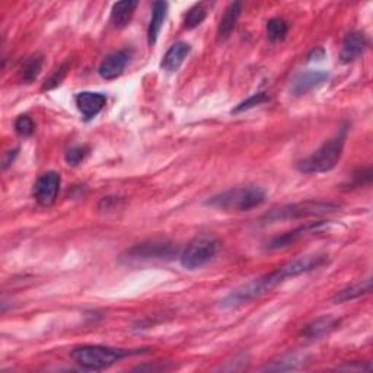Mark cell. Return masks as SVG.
Returning <instances> with one entry per match:
<instances>
[{
    "label": "cell",
    "instance_id": "obj_21",
    "mask_svg": "<svg viewBox=\"0 0 373 373\" xmlns=\"http://www.w3.org/2000/svg\"><path fill=\"white\" fill-rule=\"evenodd\" d=\"M289 25L283 18H273L267 22V38L271 43H280L286 38Z\"/></svg>",
    "mask_w": 373,
    "mask_h": 373
},
{
    "label": "cell",
    "instance_id": "obj_22",
    "mask_svg": "<svg viewBox=\"0 0 373 373\" xmlns=\"http://www.w3.org/2000/svg\"><path fill=\"white\" fill-rule=\"evenodd\" d=\"M207 16V6L206 4H197L193 8H190L186 11L185 16H184V28L185 29H194L197 28L200 23H203V21Z\"/></svg>",
    "mask_w": 373,
    "mask_h": 373
},
{
    "label": "cell",
    "instance_id": "obj_20",
    "mask_svg": "<svg viewBox=\"0 0 373 373\" xmlns=\"http://www.w3.org/2000/svg\"><path fill=\"white\" fill-rule=\"evenodd\" d=\"M43 63H44V57L41 54L31 56L21 68V72H19L21 80L25 83L34 82L43 69Z\"/></svg>",
    "mask_w": 373,
    "mask_h": 373
},
{
    "label": "cell",
    "instance_id": "obj_12",
    "mask_svg": "<svg viewBox=\"0 0 373 373\" xmlns=\"http://www.w3.org/2000/svg\"><path fill=\"white\" fill-rule=\"evenodd\" d=\"M367 47H369V41L363 33H360V31H353V33H349L345 37L343 44H341V51H340L341 63H345V65L352 63V61L363 56Z\"/></svg>",
    "mask_w": 373,
    "mask_h": 373
},
{
    "label": "cell",
    "instance_id": "obj_26",
    "mask_svg": "<svg viewBox=\"0 0 373 373\" xmlns=\"http://www.w3.org/2000/svg\"><path fill=\"white\" fill-rule=\"evenodd\" d=\"M89 154V147L88 146H75V147H70L66 154H65V159L69 165L72 167H76L79 164H82L86 157Z\"/></svg>",
    "mask_w": 373,
    "mask_h": 373
},
{
    "label": "cell",
    "instance_id": "obj_1",
    "mask_svg": "<svg viewBox=\"0 0 373 373\" xmlns=\"http://www.w3.org/2000/svg\"><path fill=\"white\" fill-rule=\"evenodd\" d=\"M328 260L327 254H310L299 257L293 261H289L280 266L271 273H267L261 277H257L251 282L242 285L241 288L231 292L226 298L221 300L222 309H235L242 305L250 303L256 299L263 298L264 295L274 290L277 286L285 283L288 278H293L322 267Z\"/></svg>",
    "mask_w": 373,
    "mask_h": 373
},
{
    "label": "cell",
    "instance_id": "obj_25",
    "mask_svg": "<svg viewBox=\"0 0 373 373\" xmlns=\"http://www.w3.org/2000/svg\"><path fill=\"white\" fill-rule=\"evenodd\" d=\"M15 132L22 137L33 136L34 132H36V124H34L33 118L28 117V115H19L15 120Z\"/></svg>",
    "mask_w": 373,
    "mask_h": 373
},
{
    "label": "cell",
    "instance_id": "obj_15",
    "mask_svg": "<svg viewBox=\"0 0 373 373\" xmlns=\"http://www.w3.org/2000/svg\"><path fill=\"white\" fill-rule=\"evenodd\" d=\"M190 51H191V46L189 43L178 41L172 44L161 61V68L168 73L177 72L182 66L184 60L189 57Z\"/></svg>",
    "mask_w": 373,
    "mask_h": 373
},
{
    "label": "cell",
    "instance_id": "obj_8",
    "mask_svg": "<svg viewBox=\"0 0 373 373\" xmlns=\"http://www.w3.org/2000/svg\"><path fill=\"white\" fill-rule=\"evenodd\" d=\"M60 185H61V178L57 172L48 171L40 175L34 184V190H33L36 201L43 207L51 206L57 199Z\"/></svg>",
    "mask_w": 373,
    "mask_h": 373
},
{
    "label": "cell",
    "instance_id": "obj_5",
    "mask_svg": "<svg viewBox=\"0 0 373 373\" xmlns=\"http://www.w3.org/2000/svg\"><path fill=\"white\" fill-rule=\"evenodd\" d=\"M340 206L332 201L324 200H305L299 203L286 204L270 210L263 216V221L267 224L282 222V221H295V219H306V217H320L325 214H331L337 211Z\"/></svg>",
    "mask_w": 373,
    "mask_h": 373
},
{
    "label": "cell",
    "instance_id": "obj_23",
    "mask_svg": "<svg viewBox=\"0 0 373 373\" xmlns=\"http://www.w3.org/2000/svg\"><path fill=\"white\" fill-rule=\"evenodd\" d=\"M69 69H70V63H69V61H66V63H63V65H60V66L46 79L41 90H51V89L57 88L61 82L65 80V78L68 76Z\"/></svg>",
    "mask_w": 373,
    "mask_h": 373
},
{
    "label": "cell",
    "instance_id": "obj_18",
    "mask_svg": "<svg viewBox=\"0 0 373 373\" xmlns=\"http://www.w3.org/2000/svg\"><path fill=\"white\" fill-rule=\"evenodd\" d=\"M338 324H340V321L334 317H330V315L321 317V318L312 321L310 324H308L303 328L302 334L308 340H320V338L328 335L331 331H334L338 327Z\"/></svg>",
    "mask_w": 373,
    "mask_h": 373
},
{
    "label": "cell",
    "instance_id": "obj_17",
    "mask_svg": "<svg viewBox=\"0 0 373 373\" xmlns=\"http://www.w3.org/2000/svg\"><path fill=\"white\" fill-rule=\"evenodd\" d=\"M168 14V4L167 2H154L152 6V18L147 28V41L149 46H154L158 41L162 25L165 22Z\"/></svg>",
    "mask_w": 373,
    "mask_h": 373
},
{
    "label": "cell",
    "instance_id": "obj_11",
    "mask_svg": "<svg viewBox=\"0 0 373 373\" xmlns=\"http://www.w3.org/2000/svg\"><path fill=\"white\" fill-rule=\"evenodd\" d=\"M328 80V73L324 70H308L296 75L290 83V92L295 97H302L318 89Z\"/></svg>",
    "mask_w": 373,
    "mask_h": 373
},
{
    "label": "cell",
    "instance_id": "obj_19",
    "mask_svg": "<svg viewBox=\"0 0 373 373\" xmlns=\"http://www.w3.org/2000/svg\"><path fill=\"white\" fill-rule=\"evenodd\" d=\"M372 290V280L370 278H366L364 282H360L357 285H353L350 288H346L343 290H340L334 298H332V302L335 305L338 303H346V302H350V300H354L363 295H367L370 293Z\"/></svg>",
    "mask_w": 373,
    "mask_h": 373
},
{
    "label": "cell",
    "instance_id": "obj_10",
    "mask_svg": "<svg viewBox=\"0 0 373 373\" xmlns=\"http://www.w3.org/2000/svg\"><path fill=\"white\" fill-rule=\"evenodd\" d=\"M130 58H132V51L127 48L112 51L101 61V65L98 68L100 76L105 80L117 79L118 76H121L124 69H126V66L129 65Z\"/></svg>",
    "mask_w": 373,
    "mask_h": 373
},
{
    "label": "cell",
    "instance_id": "obj_4",
    "mask_svg": "<svg viewBox=\"0 0 373 373\" xmlns=\"http://www.w3.org/2000/svg\"><path fill=\"white\" fill-rule=\"evenodd\" d=\"M142 352H130V350H122V349H112V347H105V346H79L75 347L70 353V357L73 362L80 366L83 370H93L100 372L104 369L111 367L121 359L137 354Z\"/></svg>",
    "mask_w": 373,
    "mask_h": 373
},
{
    "label": "cell",
    "instance_id": "obj_13",
    "mask_svg": "<svg viewBox=\"0 0 373 373\" xmlns=\"http://www.w3.org/2000/svg\"><path fill=\"white\" fill-rule=\"evenodd\" d=\"M75 101L85 120L95 118L107 104L105 95L100 92H80L76 95Z\"/></svg>",
    "mask_w": 373,
    "mask_h": 373
},
{
    "label": "cell",
    "instance_id": "obj_3",
    "mask_svg": "<svg viewBox=\"0 0 373 373\" xmlns=\"http://www.w3.org/2000/svg\"><path fill=\"white\" fill-rule=\"evenodd\" d=\"M346 143V130H341L337 136L325 142L317 149L310 157L296 164L298 171L303 174H324L337 167L341 157H343Z\"/></svg>",
    "mask_w": 373,
    "mask_h": 373
},
{
    "label": "cell",
    "instance_id": "obj_16",
    "mask_svg": "<svg viewBox=\"0 0 373 373\" xmlns=\"http://www.w3.org/2000/svg\"><path fill=\"white\" fill-rule=\"evenodd\" d=\"M137 6H139L137 0H124V2L114 4L110 16L112 26L117 29L126 28L132 22Z\"/></svg>",
    "mask_w": 373,
    "mask_h": 373
},
{
    "label": "cell",
    "instance_id": "obj_9",
    "mask_svg": "<svg viewBox=\"0 0 373 373\" xmlns=\"http://www.w3.org/2000/svg\"><path fill=\"white\" fill-rule=\"evenodd\" d=\"M328 226V222H324V221H320V222H312V224H306L303 226H299L293 231H289V232H285L283 235H278L275 238H273L268 243H267V248L271 251H275V250H283V248H288L290 245H293L295 242H298L299 239L305 238V236H309L312 233H318L321 232L324 228Z\"/></svg>",
    "mask_w": 373,
    "mask_h": 373
},
{
    "label": "cell",
    "instance_id": "obj_7",
    "mask_svg": "<svg viewBox=\"0 0 373 373\" xmlns=\"http://www.w3.org/2000/svg\"><path fill=\"white\" fill-rule=\"evenodd\" d=\"M177 254V248L167 241H150L139 243L127 251L129 260H167Z\"/></svg>",
    "mask_w": 373,
    "mask_h": 373
},
{
    "label": "cell",
    "instance_id": "obj_14",
    "mask_svg": "<svg viewBox=\"0 0 373 373\" xmlns=\"http://www.w3.org/2000/svg\"><path fill=\"white\" fill-rule=\"evenodd\" d=\"M241 14H242V4L239 2H233L225 9L219 21V26H217V34H216L217 43H225L231 38L232 33L236 28V23L241 18Z\"/></svg>",
    "mask_w": 373,
    "mask_h": 373
},
{
    "label": "cell",
    "instance_id": "obj_2",
    "mask_svg": "<svg viewBox=\"0 0 373 373\" xmlns=\"http://www.w3.org/2000/svg\"><path fill=\"white\" fill-rule=\"evenodd\" d=\"M266 201V191L260 186H236L216 194L206 201V206L221 211H250Z\"/></svg>",
    "mask_w": 373,
    "mask_h": 373
},
{
    "label": "cell",
    "instance_id": "obj_24",
    "mask_svg": "<svg viewBox=\"0 0 373 373\" xmlns=\"http://www.w3.org/2000/svg\"><path fill=\"white\" fill-rule=\"evenodd\" d=\"M270 98L267 93L264 92H258V93H254V95H251L248 100L242 101L241 104H238L235 107V110H232V114H239V112H243V111H248V110H251L257 105H261L264 103H267Z\"/></svg>",
    "mask_w": 373,
    "mask_h": 373
},
{
    "label": "cell",
    "instance_id": "obj_27",
    "mask_svg": "<svg viewBox=\"0 0 373 373\" xmlns=\"http://www.w3.org/2000/svg\"><path fill=\"white\" fill-rule=\"evenodd\" d=\"M18 157V149H14V150H8L6 153H5V157H4V162H2V168L4 169H8L12 164H14V161H15V158Z\"/></svg>",
    "mask_w": 373,
    "mask_h": 373
},
{
    "label": "cell",
    "instance_id": "obj_6",
    "mask_svg": "<svg viewBox=\"0 0 373 373\" xmlns=\"http://www.w3.org/2000/svg\"><path fill=\"white\" fill-rule=\"evenodd\" d=\"M217 250H219V241L211 235L196 236L181 256V266L185 270H197L210 263Z\"/></svg>",
    "mask_w": 373,
    "mask_h": 373
}]
</instances>
